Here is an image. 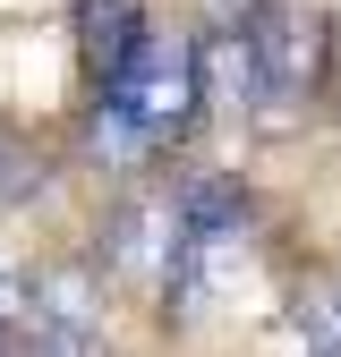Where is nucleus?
Listing matches in <instances>:
<instances>
[{"instance_id": "obj_9", "label": "nucleus", "mask_w": 341, "mask_h": 357, "mask_svg": "<svg viewBox=\"0 0 341 357\" xmlns=\"http://www.w3.org/2000/svg\"><path fill=\"white\" fill-rule=\"evenodd\" d=\"M43 178V162H34V145L26 137H9V128H0V204H17L26 188Z\"/></svg>"}, {"instance_id": "obj_8", "label": "nucleus", "mask_w": 341, "mask_h": 357, "mask_svg": "<svg viewBox=\"0 0 341 357\" xmlns=\"http://www.w3.org/2000/svg\"><path fill=\"white\" fill-rule=\"evenodd\" d=\"M307 349H341V281H324V289H307V306H298V324H290Z\"/></svg>"}, {"instance_id": "obj_6", "label": "nucleus", "mask_w": 341, "mask_h": 357, "mask_svg": "<svg viewBox=\"0 0 341 357\" xmlns=\"http://www.w3.org/2000/svg\"><path fill=\"white\" fill-rule=\"evenodd\" d=\"M170 196H137V204H119L111 213V264L119 273H145V281H162V255H170Z\"/></svg>"}, {"instance_id": "obj_4", "label": "nucleus", "mask_w": 341, "mask_h": 357, "mask_svg": "<svg viewBox=\"0 0 341 357\" xmlns=\"http://www.w3.org/2000/svg\"><path fill=\"white\" fill-rule=\"evenodd\" d=\"M17 349H103V289H94V273H85V264L34 273Z\"/></svg>"}, {"instance_id": "obj_3", "label": "nucleus", "mask_w": 341, "mask_h": 357, "mask_svg": "<svg viewBox=\"0 0 341 357\" xmlns=\"http://www.w3.org/2000/svg\"><path fill=\"white\" fill-rule=\"evenodd\" d=\"M247 52H256V111L290 119L307 102V85H316V17L290 9V0H256Z\"/></svg>"}, {"instance_id": "obj_7", "label": "nucleus", "mask_w": 341, "mask_h": 357, "mask_svg": "<svg viewBox=\"0 0 341 357\" xmlns=\"http://www.w3.org/2000/svg\"><path fill=\"white\" fill-rule=\"evenodd\" d=\"M77 26H85V60H94V77H111L128 52H137L145 9H137V0H85V9H77Z\"/></svg>"}, {"instance_id": "obj_5", "label": "nucleus", "mask_w": 341, "mask_h": 357, "mask_svg": "<svg viewBox=\"0 0 341 357\" xmlns=\"http://www.w3.org/2000/svg\"><path fill=\"white\" fill-rule=\"evenodd\" d=\"M196 102L213 111H256V52H247V26L222 17L196 43Z\"/></svg>"}, {"instance_id": "obj_1", "label": "nucleus", "mask_w": 341, "mask_h": 357, "mask_svg": "<svg viewBox=\"0 0 341 357\" xmlns=\"http://www.w3.org/2000/svg\"><path fill=\"white\" fill-rule=\"evenodd\" d=\"M103 85V119H94V145L103 153H137V145H162L180 137L196 119V43L180 34H137V52H128Z\"/></svg>"}, {"instance_id": "obj_10", "label": "nucleus", "mask_w": 341, "mask_h": 357, "mask_svg": "<svg viewBox=\"0 0 341 357\" xmlns=\"http://www.w3.org/2000/svg\"><path fill=\"white\" fill-rule=\"evenodd\" d=\"M26 273H17V264H0V349H17V332H26Z\"/></svg>"}, {"instance_id": "obj_2", "label": "nucleus", "mask_w": 341, "mask_h": 357, "mask_svg": "<svg viewBox=\"0 0 341 357\" xmlns=\"http://www.w3.org/2000/svg\"><path fill=\"white\" fill-rule=\"evenodd\" d=\"M247 264V196L231 178H196L170 213V255H162V289L180 306H213Z\"/></svg>"}]
</instances>
